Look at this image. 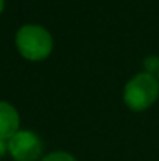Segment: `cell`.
<instances>
[{
    "instance_id": "obj_8",
    "label": "cell",
    "mask_w": 159,
    "mask_h": 161,
    "mask_svg": "<svg viewBox=\"0 0 159 161\" xmlns=\"http://www.w3.org/2000/svg\"><path fill=\"white\" fill-rule=\"evenodd\" d=\"M3 6H5V0H0V13H2V9H3Z\"/></svg>"
},
{
    "instance_id": "obj_4",
    "label": "cell",
    "mask_w": 159,
    "mask_h": 161,
    "mask_svg": "<svg viewBox=\"0 0 159 161\" xmlns=\"http://www.w3.org/2000/svg\"><path fill=\"white\" fill-rule=\"evenodd\" d=\"M19 114L6 102H0V139H11L19 130Z\"/></svg>"
},
{
    "instance_id": "obj_7",
    "label": "cell",
    "mask_w": 159,
    "mask_h": 161,
    "mask_svg": "<svg viewBox=\"0 0 159 161\" xmlns=\"http://www.w3.org/2000/svg\"><path fill=\"white\" fill-rule=\"evenodd\" d=\"M6 149H8V144H5V141H3V139H0V158L5 155Z\"/></svg>"
},
{
    "instance_id": "obj_5",
    "label": "cell",
    "mask_w": 159,
    "mask_h": 161,
    "mask_svg": "<svg viewBox=\"0 0 159 161\" xmlns=\"http://www.w3.org/2000/svg\"><path fill=\"white\" fill-rule=\"evenodd\" d=\"M42 161H77L72 155L66 153V152H53L50 155H47Z\"/></svg>"
},
{
    "instance_id": "obj_1",
    "label": "cell",
    "mask_w": 159,
    "mask_h": 161,
    "mask_svg": "<svg viewBox=\"0 0 159 161\" xmlns=\"http://www.w3.org/2000/svg\"><path fill=\"white\" fill-rule=\"evenodd\" d=\"M159 96V81L158 78H155V75L144 72V74H137L136 77H133L126 86H125V92H123V99L125 103L134 111H142L151 107Z\"/></svg>"
},
{
    "instance_id": "obj_6",
    "label": "cell",
    "mask_w": 159,
    "mask_h": 161,
    "mask_svg": "<svg viewBox=\"0 0 159 161\" xmlns=\"http://www.w3.org/2000/svg\"><path fill=\"white\" fill-rule=\"evenodd\" d=\"M145 67L148 69V74H151V75H153V72L159 74V59L156 56H148L145 59Z\"/></svg>"
},
{
    "instance_id": "obj_2",
    "label": "cell",
    "mask_w": 159,
    "mask_h": 161,
    "mask_svg": "<svg viewBox=\"0 0 159 161\" xmlns=\"http://www.w3.org/2000/svg\"><path fill=\"white\" fill-rule=\"evenodd\" d=\"M16 44L22 56L31 61L47 58L53 47L50 33L39 25H24L16 35Z\"/></svg>"
},
{
    "instance_id": "obj_3",
    "label": "cell",
    "mask_w": 159,
    "mask_h": 161,
    "mask_svg": "<svg viewBox=\"0 0 159 161\" xmlns=\"http://www.w3.org/2000/svg\"><path fill=\"white\" fill-rule=\"evenodd\" d=\"M8 150L16 161H36L42 153V144L34 133L17 131L8 141Z\"/></svg>"
}]
</instances>
